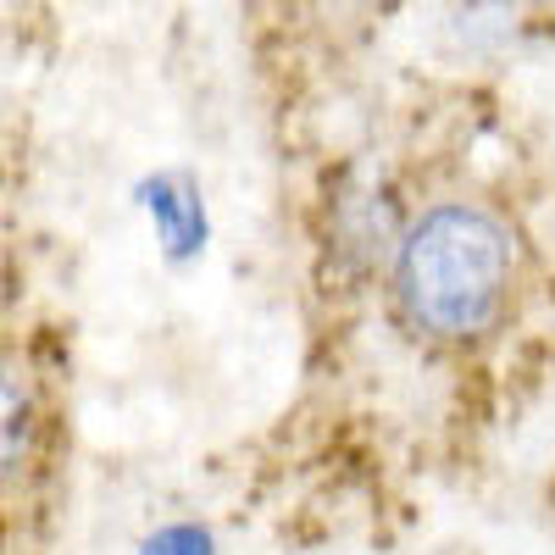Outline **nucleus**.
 I'll return each mask as SVG.
<instances>
[{"label": "nucleus", "instance_id": "f03ea898", "mask_svg": "<svg viewBox=\"0 0 555 555\" xmlns=\"http://www.w3.org/2000/svg\"><path fill=\"white\" fill-rule=\"evenodd\" d=\"M39 439H44L39 378L12 345H0V494H12L28 478Z\"/></svg>", "mask_w": 555, "mask_h": 555}, {"label": "nucleus", "instance_id": "f257e3e1", "mask_svg": "<svg viewBox=\"0 0 555 555\" xmlns=\"http://www.w3.org/2000/svg\"><path fill=\"white\" fill-rule=\"evenodd\" d=\"M517 240L494 211L450 201L423 211L395 250V289L428 339H478L512 306Z\"/></svg>", "mask_w": 555, "mask_h": 555}, {"label": "nucleus", "instance_id": "20e7f679", "mask_svg": "<svg viewBox=\"0 0 555 555\" xmlns=\"http://www.w3.org/2000/svg\"><path fill=\"white\" fill-rule=\"evenodd\" d=\"M145 555H211V539L201 528H162L145 544Z\"/></svg>", "mask_w": 555, "mask_h": 555}, {"label": "nucleus", "instance_id": "7ed1b4c3", "mask_svg": "<svg viewBox=\"0 0 555 555\" xmlns=\"http://www.w3.org/2000/svg\"><path fill=\"white\" fill-rule=\"evenodd\" d=\"M151 217L162 222V240H167L172 256L201 250V240H206V211H201V190H195L183 172H162V178H156Z\"/></svg>", "mask_w": 555, "mask_h": 555}]
</instances>
